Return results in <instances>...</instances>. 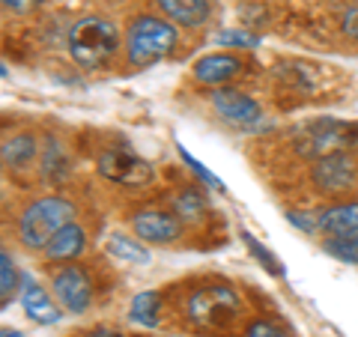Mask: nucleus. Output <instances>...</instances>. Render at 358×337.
<instances>
[{"label": "nucleus", "mask_w": 358, "mask_h": 337, "mask_svg": "<svg viewBox=\"0 0 358 337\" xmlns=\"http://www.w3.org/2000/svg\"><path fill=\"white\" fill-rule=\"evenodd\" d=\"M54 296H57L60 305L69 313H84L93 301V287H90V278L84 275V268L78 266H63L57 275H54Z\"/></svg>", "instance_id": "6"}, {"label": "nucleus", "mask_w": 358, "mask_h": 337, "mask_svg": "<svg viewBox=\"0 0 358 337\" xmlns=\"http://www.w3.org/2000/svg\"><path fill=\"white\" fill-rule=\"evenodd\" d=\"M358 141V126L343 120H313L296 134V152L305 159H326V155L350 150Z\"/></svg>", "instance_id": "4"}, {"label": "nucleus", "mask_w": 358, "mask_h": 337, "mask_svg": "<svg viewBox=\"0 0 358 337\" xmlns=\"http://www.w3.org/2000/svg\"><path fill=\"white\" fill-rule=\"evenodd\" d=\"M317 227L326 239L358 245V203H341L317 212Z\"/></svg>", "instance_id": "10"}, {"label": "nucleus", "mask_w": 358, "mask_h": 337, "mask_svg": "<svg viewBox=\"0 0 358 337\" xmlns=\"http://www.w3.org/2000/svg\"><path fill=\"white\" fill-rule=\"evenodd\" d=\"M322 248H326L331 257L343 260V263H358V245L341 242V239H326V242H322Z\"/></svg>", "instance_id": "24"}, {"label": "nucleus", "mask_w": 358, "mask_h": 337, "mask_svg": "<svg viewBox=\"0 0 358 337\" xmlns=\"http://www.w3.org/2000/svg\"><path fill=\"white\" fill-rule=\"evenodd\" d=\"M129 317L138 325H143V329H155V325H159V296L155 293H138L131 299Z\"/></svg>", "instance_id": "18"}, {"label": "nucleus", "mask_w": 358, "mask_h": 337, "mask_svg": "<svg viewBox=\"0 0 358 337\" xmlns=\"http://www.w3.org/2000/svg\"><path fill=\"white\" fill-rule=\"evenodd\" d=\"M242 242H245V248H248L251 254H254V260L260 263L266 272H272V275H284V266H281V260H278V257L272 254L266 248V245L257 239V236H251L248 230H242Z\"/></svg>", "instance_id": "20"}, {"label": "nucleus", "mask_w": 358, "mask_h": 337, "mask_svg": "<svg viewBox=\"0 0 358 337\" xmlns=\"http://www.w3.org/2000/svg\"><path fill=\"white\" fill-rule=\"evenodd\" d=\"M18 289V272H15V260L9 251H0V301H3V308L13 301Z\"/></svg>", "instance_id": "21"}, {"label": "nucleus", "mask_w": 358, "mask_h": 337, "mask_svg": "<svg viewBox=\"0 0 358 337\" xmlns=\"http://www.w3.org/2000/svg\"><path fill=\"white\" fill-rule=\"evenodd\" d=\"M84 245H87V233L78 227V224H66V227L54 236V239L45 245V257L54 263H60V260H75L78 254L84 251Z\"/></svg>", "instance_id": "15"}, {"label": "nucleus", "mask_w": 358, "mask_h": 337, "mask_svg": "<svg viewBox=\"0 0 358 337\" xmlns=\"http://www.w3.org/2000/svg\"><path fill=\"white\" fill-rule=\"evenodd\" d=\"M239 69H242V63L233 54H209V57H200L194 63V78L200 84L215 87V84L230 81L233 75H239Z\"/></svg>", "instance_id": "14"}, {"label": "nucleus", "mask_w": 358, "mask_h": 337, "mask_svg": "<svg viewBox=\"0 0 358 337\" xmlns=\"http://www.w3.org/2000/svg\"><path fill=\"white\" fill-rule=\"evenodd\" d=\"M33 159H36V138L33 134H15V138H9L3 143V164L6 167H27Z\"/></svg>", "instance_id": "17"}, {"label": "nucleus", "mask_w": 358, "mask_h": 337, "mask_svg": "<svg viewBox=\"0 0 358 337\" xmlns=\"http://www.w3.org/2000/svg\"><path fill=\"white\" fill-rule=\"evenodd\" d=\"M21 308H24V313L36 325H54L63 317V310L51 301V296L45 293V287L36 284L33 278L21 280Z\"/></svg>", "instance_id": "12"}, {"label": "nucleus", "mask_w": 358, "mask_h": 337, "mask_svg": "<svg viewBox=\"0 0 358 337\" xmlns=\"http://www.w3.org/2000/svg\"><path fill=\"white\" fill-rule=\"evenodd\" d=\"M105 251L110 257H117V260H122V263H138V266L150 263V251L143 248L141 242H134V239H129V236H122V233H110L108 236Z\"/></svg>", "instance_id": "16"}, {"label": "nucleus", "mask_w": 358, "mask_h": 337, "mask_svg": "<svg viewBox=\"0 0 358 337\" xmlns=\"http://www.w3.org/2000/svg\"><path fill=\"white\" fill-rule=\"evenodd\" d=\"M117 48H120V36L108 18L87 15L75 21L69 30V54L81 69H102L105 63L114 60Z\"/></svg>", "instance_id": "2"}, {"label": "nucleus", "mask_w": 358, "mask_h": 337, "mask_svg": "<svg viewBox=\"0 0 358 337\" xmlns=\"http://www.w3.org/2000/svg\"><path fill=\"white\" fill-rule=\"evenodd\" d=\"M313 182H317L322 191H343L346 185L355 182V164L346 152H334L326 155V159H317L313 164Z\"/></svg>", "instance_id": "11"}, {"label": "nucleus", "mask_w": 358, "mask_h": 337, "mask_svg": "<svg viewBox=\"0 0 358 337\" xmlns=\"http://www.w3.org/2000/svg\"><path fill=\"white\" fill-rule=\"evenodd\" d=\"M39 3H42V0H3V6L13 9V13H27V9L39 6Z\"/></svg>", "instance_id": "28"}, {"label": "nucleus", "mask_w": 358, "mask_h": 337, "mask_svg": "<svg viewBox=\"0 0 358 337\" xmlns=\"http://www.w3.org/2000/svg\"><path fill=\"white\" fill-rule=\"evenodd\" d=\"M236 313L239 310V299L230 287H206L197 289V293L188 299V313L192 320L200 325H212L215 317H224V313Z\"/></svg>", "instance_id": "7"}, {"label": "nucleus", "mask_w": 358, "mask_h": 337, "mask_svg": "<svg viewBox=\"0 0 358 337\" xmlns=\"http://www.w3.org/2000/svg\"><path fill=\"white\" fill-rule=\"evenodd\" d=\"M96 167L99 173H102L105 179H110V182H120V185H150L152 182V167L141 159L138 152H131L126 147H110L105 152H99L96 159Z\"/></svg>", "instance_id": "5"}, {"label": "nucleus", "mask_w": 358, "mask_h": 337, "mask_svg": "<svg viewBox=\"0 0 358 337\" xmlns=\"http://www.w3.org/2000/svg\"><path fill=\"white\" fill-rule=\"evenodd\" d=\"M131 227L141 239L155 242V245H171L179 239V233H182V221L162 209H141L138 215L131 218Z\"/></svg>", "instance_id": "9"}, {"label": "nucleus", "mask_w": 358, "mask_h": 337, "mask_svg": "<svg viewBox=\"0 0 358 337\" xmlns=\"http://www.w3.org/2000/svg\"><path fill=\"white\" fill-rule=\"evenodd\" d=\"M176 39L179 33L173 24H167V21L155 15H141L131 21L126 33V57L131 66L147 69V66L164 60L176 48Z\"/></svg>", "instance_id": "3"}, {"label": "nucleus", "mask_w": 358, "mask_h": 337, "mask_svg": "<svg viewBox=\"0 0 358 337\" xmlns=\"http://www.w3.org/2000/svg\"><path fill=\"white\" fill-rule=\"evenodd\" d=\"M215 42L227 45V48H257V45H260V36L245 33V30H221L215 36Z\"/></svg>", "instance_id": "23"}, {"label": "nucleus", "mask_w": 358, "mask_h": 337, "mask_svg": "<svg viewBox=\"0 0 358 337\" xmlns=\"http://www.w3.org/2000/svg\"><path fill=\"white\" fill-rule=\"evenodd\" d=\"M245 337H287L281 329H278L275 322H266V320H257L248 325V331H245Z\"/></svg>", "instance_id": "25"}, {"label": "nucleus", "mask_w": 358, "mask_h": 337, "mask_svg": "<svg viewBox=\"0 0 358 337\" xmlns=\"http://www.w3.org/2000/svg\"><path fill=\"white\" fill-rule=\"evenodd\" d=\"M173 209H176L179 221H200L203 218V212H206V200H203V194H200L197 188H185V191H179L176 194Z\"/></svg>", "instance_id": "19"}, {"label": "nucleus", "mask_w": 358, "mask_h": 337, "mask_svg": "<svg viewBox=\"0 0 358 337\" xmlns=\"http://www.w3.org/2000/svg\"><path fill=\"white\" fill-rule=\"evenodd\" d=\"M0 337H24V334L15 331V329H3V331H0Z\"/></svg>", "instance_id": "29"}, {"label": "nucleus", "mask_w": 358, "mask_h": 337, "mask_svg": "<svg viewBox=\"0 0 358 337\" xmlns=\"http://www.w3.org/2000/svg\"><path fill=\"white\" fill-rule=\"evenodd\" d=\"M209 99H212L215 114L227 122H236V126H257V122L263 120L260 105H257L251 96L239 93V89H215Z\"/></svg>", "instance_id": "8"}, {"label": "nucleus", "mask_w": 358, "mask_h": 337, "mask_svg": "<svg viewBox=\"0 0 358 337\" xmlns=\"http://www.w3.org/2000/svg\"><path fill=\"white\" fill-rule=\"evenodd\" d=\"M75 221V206L60 194L39 197L21 212L18 218V239L30 251H45L54 236H57L66 224Z\"/></svg>", "instance_id": "1"}, {"label": "nucleus", "mask_w": 358, "mask_h": 337, "mask_svg": "<svg viewBox=\"0 0 358 337\" xmlns=\"http://www.w3.org/2000/svg\"><path fill=\"white\" fill-rule=\"evenodd\" d=\"M176 150H179V159H182L188 167H192V173H194L197 179H203V185H206V188H212V191H224V182H221V179H218L215 173L209 171V167H206L203 162H197L194 155L188 152L185 147H179V143H176Z\"/></svg>", "instance_id": "22"}, {"label": "nucleus", "mask_w": 358, "mask_h": 337, "mask_svg": "<svg viewBox=\"0 0 358 337\" xmlns=\"http://www.w3.org/2000/svg\"><path fill=\"white\" fill-rule=\"evenodd\" d=\"M289 224H296V227H301L305 233H320V227H317V215H305V212H289Z\"/></svg>", "instance_id": "26"}, {"label": "nucleus", "mask_w": 358, "mask_h": 337, "mask_svg": "<svg viewBox=\"0 0 358 337\" xmlns=\"http://www.w3.org/2000/svg\"><path fill=\"white\" fill-rule=\"evenodd\" d=\"M90 337H120V334H117V331H105V329H102V331H93Z\"/></svg>", "instance_id": "30"}, {"label": "nucleus", "mask_w": 358, "mask_h": 337, "mask_svg": "<svg viewBox=\"0 0 358 337\" xmlns=\"http://www.w3.org/2000/svg\"><path fill=\"white\" fill-rule=\"evenodd\" d=\"M343 33L350 39H358V3H352L343 15Z\"/></svg>", "instance_id": "27"}, {"label": "nucleus", "mask_w": 358, "mask_h": 337, "mask_svg": "<svg viewBox=\"0 0 358 337\" xmlns=\"http://www.w3.org/2000/svg\"><path fill=\"white\" fill-rule=\"evenodd\" d=\"M159 9L179 27H203L209 21V0H155Z\"/></svg>", "instance_id": "13"}]
</instances>
